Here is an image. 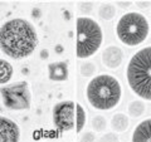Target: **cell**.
<instances>
[{"label":"cell","mask_w":151,"mask_h":142,"mask_svg":"<svg viewBox=\"0 0 151 142\" xmlns=\"http://www.w3.org/2000/svg\"><path fill=\"white\" fill-rule=\"evenodd\" d=\"M89 106L97 111H111L120 103L124 97L122 83L111 74H98L89 80L84 91Z\"/></svg>","instance_id":"cell-2"},{"label":"cell","mask_w":151,"mask_h":142,"mask_svg":"<svg viewBox=\"0 0 151 142\" xmlns=\"http://www.w3.org/2000/svg\"><path fill=\"white\" fill-rule=\"evenodd\" d=\"M93 5L91 3H81L79 4V10H81L82 13H89L92 10Z\"/></svg>","instance_id":"cell-21"},{"label":"cell","mask_w":151,"mask_h":142,"mask_svg":"<svg viewBox=\"0 0 151 142\" xmlns=\"http://www.w3.org/2000/svg\"><path fill=\"white\" fill-rule=\"evenodd\" d=\"M111 128L115 132H125L130 127V118L122 112H116L111 118Z\"/></svg>","instance_id":"cell-12"},{"label":"cell","mask_w":151,"mask_h":142,"mask_svg":"<svg viewBox=\"0 0 151 142\" xmlns=\"http://www.w3.org/2000/svg\"><path fill=\"white\" fill-rule=\"evenodd\" d=\"M136 5L140 6V8H147V6H150V3H149V1H145V3L137 1V3H136Z\"/></svg>","instance_id":"cell-23"},{"label":"cell","mask_w":151,"mask_h":142,"mask_svg":"<svg viewBox=\"0 0 151 142\" xmlns=\"http://www.w3.org/2000/svg\"><path fill=\"white\" fill-rule=\"evenodd\" d=\"M87 123V112L82 107V105L76 103V130L77 132H82Z\"/></svg>","instance_id":"cell-16"},{"label":"cell","mask_w":151,"mask_h":142,"mask_svg":"<svg viewBox=\"0 0 151 142\" xmlns=\"http://www.w3.org/2000/svg\"><path fill=\"white\" fill-rule=\"evenodd\" d=\"M14 74V68L10 62L0 58V84H6L10 82Z\"/></svg>","instance_id":"cell-14"},{"label":"cell","mask_w":151,"mask_h":142,"mask_svg":"<svg viewBox=\"0 0 151 142\" xmlns=\"http://www.w3.org/2000/svg\"><path fill=\"white\" fill-rule=\"evenodd\" d=\"M150 22L140 11H127L122 14L115 25L116 37L127 47L142 44L150 35Z\"/></svg>","instance_id":"cell-4"},{"label":"cell","mask_w":151,"mask_h":142,"mask_svg":"<svg viewBox=\"0 0 151 142\" xmlns=\"http://www.w3.org/2000/svg\"><path fill=\"white\" fill-rule=\"evenodd\" d=\"M48 77L53 82H65L69 77V68L67 62H54L48 65Z\"/></svg>","instance_id":"cell-10"},{"label":"cell","mask_w":151,"mask_h":142,"mask_svg":"<svg viewBox=\"0 0 151 142\" xmlns=\"http://www.w3.org/2000/svg\"><path fill=\"white\" fill-rule=\"evenodd\" d=\"M132 142H151V117L142 120L135 127L131 136Z\"/></svg>","instance_id":"cell-11"},{"label":"cell","mask_w":151,"mask_h":142,"mask_svg":"<svg viewBox=\"0 0 151 142\" xmlns=\"http://www.w3.org/2000/svg\"><path fill=\"white\" fill-rule=\"evenodd\" d=\"M91 127L94 132H105L107 128V120L105 116L97 115L92 118L91 121Z\"/></svg>","instance_id":"cell-18"},{"label":"cell","mask_w":151,"mask_h":142,"mask_svg":"<svg viewBox=\"0 0 151 142\" xmlns=\"http://www.w3.org/2000/svg\"><path fill=\"white\" fill-rule=\"evenodd\" d=\"M20 136V127L15 121L0 116V142H19Z\"/></svg>","instance_id":"cell-9"},{"label":"cell","mask_w":151,"mask_h":142,"mask_svg":"<svg viewBox=\"0 0 151 142\" xmlns=\"http://www.w3.org/2000/svg\"><path fill=\"white\" fill-rule=\"evenodd\" d=\"M77 48L76 54L79 59L91 58L100 50L103 43V30L101 25L89 16L77 18Z\"/></svg>","instance_id":"cell-5"},{"label":"cell","mask_w":151,"mask_h":142,"mask_svg":"<svg viewBox=\"0 0 151 142\" xmlns=\"http://www.w3.org/2000/svg\"><path fill=\"white\" fill-rule=\"evenodd\" d=\"M116 5L120 6V8H122V9H127V8H130V6L132 5V3H131V1H126V3H124V1H117Z\"/></svg>","instance_id":"cell-22"},{"label":"cell","mask_w":151,"mask_h":142,"mask_svg":"<svg viewBox=\"0 0 151 142\" xmlns=\"http://www.w3.org/2000/svg\"><path fill=\"white\" fill-rule=\"evenodd\" d=\"M79 72H81L82 77L93 78V75L97 72V65L93 60H86V62H82L81 65H79Z\"/></svg>","instance_id":"cell-17"},{"label":"cell","mask_w":151,"mask_h":142,"mask_svg":"<svg viewBox=\"0 0 151 142\" xmlns=\"http://www.w3.org/2000/svg\"><path fill=\"white\" fill-rule=\"evenodd\" d=\"M53 125L60 132L70 131L76 125V103L73 101H60L53 107Z\"/></svg>","instance_id":"cell-7"},{"label":"cell","mask_w":151,"mask_h":142,"mask_svg":"<svg viewBox=\"0 0 151 142\" xmlns=\"http://www.w3.org/2000/svg\"><path fill=\"white\" fill-rule=\"evenodd\" d=\"M116 14H117V9L111 3H103L98 8V15H100L101 19H103L106 22H110L112 19H115Z\"/></svg>","instance_id":"cell-15"},{"label":"cell","mask_w":151,"mask_h":142,"mask_svg":"<svg viewBox=\"0 0 151 142\" xmlns=\"http://www.w3.org/2000/svg\"><path fill=\"white\" fill-rule=\"evenodd\" d=\"M146 112V103L141 99H135L131 101L127 106V113L132 118H139Z\"/></svg>","instance_id":"cell-13"},{"label":"cell","mask_w":151,"mask_h":142,"mask_svg":"<svg viewBox=\"0 0 151 142\" xmlns=\"http://www.w3.org/2000/svg\"><path fill=\"white\" fill-rule=\"evenodd\" d=\"M35 27L24 18H13L0 27V50L12 59H24L38 47Z\"/></svg>","instance_id":"cell-1"},{"label":"cell","mask_w":151,"mask_h":142,"mask_svg":"<svg viewBox=\"0 0 151 142\" xmlns=\"http://www.w3.org/2000/svg\"><path fill=\"white\" fill-rule=\"evenodd\" d=\"M94 140H96V136L93 132H84L81 137V142H93Z\"/></svg>","instance_id":"cell-20"},{"label":"cell","mask_w":151,"mask_h":142,"mask_svg":"<svg viewBox=\"0 0 151 142\" xmlns=\"http://www.w3.org/2000/svg\"><path fill=\"white\" fill-rule=\"evenodd\" d=\"M124 59H125L124 49L120 48L119 45L111 44L102 50L101 62L103 64V67H106L107 69L113 70V69L120 68L121 64L124 63Z\"/></svg>","instance_id":"cell-8"},{"label":"cell","mask_w":151,"mask_h":142,"mask_svg":"<svg viewBox=\"0 0 151 142\" xmlns=\"http://www.w3.org/2000/svg\"><path fill=\"white\" fill-rule=\"evenodd\" d=\"M101 141L102 142H105V141L106 142H108V141H110V142H117V141H119V137H117L116 133H113V132H108V133H106L105 136L102 137Z\"/></svg>","instance_id":"cell-19"},{"label":"cell","mask_w":151,"mask_h":142,"mask_svg":"<svg viewBox=\"0 0 151 142\" xmlns=\"http://www.w3.org/2000/svg\"><path fill=\"white\" fill-rule=\"evenodd\" d=\"M125 78L132 93L151 102V45L141 48L131 57Z\"/></svg>","instance_id":"cell-3"},{"label":"cell","mask_w":151,"mask_h":142,"mask_svg":"<svg viewBox=\"0 0 151 142\" xmlns=\"http://www.w3.org/2000/svg\"><path fill=\"white\" fill-rule=\"evenodd\" d=\"M3 105L12 111H27L32 106V92L25 80L0 88Z\"/></svg>","instance_id":"cell-6"}]
</instances>
